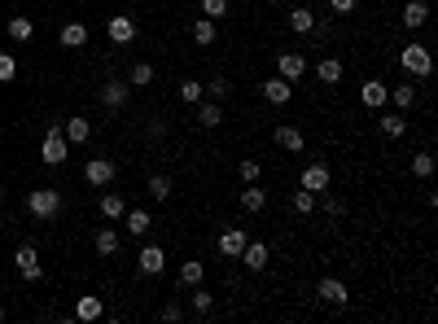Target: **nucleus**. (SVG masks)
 Listing matches in <instances>:
<instances>
[{
    "instance_id": "obj_1",
    "label": "nucleus",
    "mask_w": 438,
    "mask_h": 324,
    "mask_svg": "<svg viewBox=\"0 0 438 324\" xmlns=\"http://www.w3.org/2000/svg\"><path fill=\"white\" fill-rule=\"evenodd\" d=\"M27 210L40 224H53L57 215H62V188H31V193H27Z\"/></svg>"
},
{
    "instance_id": "obj_2",
    "label": "nucleus",
    "mask_w": 438,
    "mask_h": 324,
    "mask_svg": "<svg viewBox=\"0 0 438 324\" xmlns=\"http://www.w3.org/2000/svg\"><path fill=\"white\" fill-rule=\"evenodd\" d=\"M399 66H404L408 75H417V79H425V75H430V70H434V57H430V49H425V44H417V40H412L408 49L399 53Z\"/></svg>"
},
{
    "instance_id": "obj_3",
    "label": "nucleus",
    "mask_w": 438,
    "mask_h": 324,
    "mask_svg": "<svg viewBox=\"0 0 438 324\" xmlns=\"http://www.w3.org/2000/svg\"><path fill=\"white\" fill-rule=\"evenodd\" d=\"M66 145L70 140L62 136V127H49V136H44V149H40V158H44V166H62L70 153H66Z\"/></svg>"
},
{
    "instance_id": "obj_4",
    "label": "nucleus",
    "mask_w": 438,
    "mask_h": 324,
    "mask_svg": "<svg viewBox=\"0 0 438 324\" xmlns=\"http://www.w3.org/2000/svg\"><path fill=\"white\" fill-rule=\"evenodd\" d=\"M298 184L307 188V193H316V197H320L325 188L333 184V175H329V166H325V162H307V166H303V175H298Z\"/></svg>"
},
{
    "instance_id": "obj_5",
    "label": "nucleus",
    "mask_w": 438,
    "mask_h": 324,
    "mask_svg": "<svg viewBox=\"0 0 438 324\" xmlns=\"http://www.w3.org/2000/svg\"><path fill=\"white\" fill-rule=\"evenodd\" d=\"M14 268L22 272V281H44V268H40L35 246H18V250H14Z\"/></svg>"
},
{
    "instance_id": "obj_6",
    "label": "nucleus",
    "mask_w": 438,
    "mask_h": 324,
    "mask_svg": "<svg viewBox=\"0 0 438 324\" xmlns=\"http://www.w3.org/2000/svg\"><path fill=\"white\" fill-rule=\"evenodd\" d=\"M316 298H320V303H329V307H347V303H351V290L338 281V276H325V281L316 285Z\"/></svg>"
},
{
    "instance_id": "obj_7",
    "label": "nucleus",
    "mask_w": 438,
    "mask_h": 324,
    "mask_svg": "<svg viewBox=\"0 0 438 324\" xmlns=\"http://www.w3.org/2000/svg\"><path fill=\"white\" fill-rule=\"evenodd\" d=\"M127 97H132V83H127V79H105V83H101V101H105V110H123Z\"/></svg>"
},
{
    "instance_id": "obj_8",
    "label": "nucleus",
    "mask_w": 438,
    "mask_h": 324,
    "mask_svg": "<svg viewBox=\"0 0 438 324\" xmlns=\"http://www.w3.org/2000/svg\"><path fill=\"white\" fill-rule=\"evenodd\" d=\"M105 35H110L114 44H132V40H136V18L114 14V18H110V27H105Z\"/></svg>"
},
{
    "instance_id": "obj_9",
    "label": "nucleus",
    "mask_w": 438,
    "mask_h": 324,
    "mask_svg": "<svg viewBox=\"0 0 438 324\" xmlns=\"http://www.w3.org/2000/svg\"><path fill=\"white\" fill-rule=\"evenodd\" d=\"M245 241H250V237H245L241 228H223V233H219V255H223V259H241Z\"/></svg>"
},
{
    "instance_id": "obj_10",
    "label": "nucleus",
    "mask_w": 438,
    "mask_h": 324,
    "mask_svg": "<svg viewBox=\"0 0 438 324\" xmlns=\"http://www.w3.org/2000/svg\"><path fill=\"white\" fill-rule=\"evenodd\" d=\"M84 180H88L92 188H105V184L114 180V162H110V158H92V162L84 166Z\"/></svg>"
},
{
    "instance_id": "obj_11",
    "label": "nucleus",
    "mask_w": 438,
    "mask_h": 324,
    "mask_svg": "<svg viewBox=\"0 0 438 324\" xmlns=\"http://www.w3.org/2000/svg\"><path fill=\"white\" fill-rule=\"evenodd\" d=\"M259 92H263V101H267V105H285V101L294 97V83L276 75V79H267V83H263V88H259Z\"/></svg>"
},
{
    "instance_id": "obj_12",
    "label": "nucleus",
    "mask_w": 438,
    "mask_h": 324,
    "mask_svg": "<svg viewBox=\"0 0 438 324\" xmlns=\"http://www.w3.org/2000/svg\"><path fill=\"white\" fill-rule=\"evenodd\" d=\"M360 101L369 105V110H382V105L390 101V88H386L382 79H369V83H364V88H360Z\"/></svg>"
},
{
    "instance_id": "obj_13",
    "label": "nucleus",
    "mask_w": 438,
    "mask_h": 324,
    "mask_svg": "<svg viewBox=\"0 0 438 324\" xmlns=\"http://www.w3.org/2000/svg\"><path fill=\"white\" fill-rule=\"evenodd\" d=\"M136 263H140V272H145V276H158L162 268H167V255H162V246H145L136 255Z\"/></svg>"
},
{
    "instance_id": "obj_14",
    "label": "nucleus",
    "mask_w": 438,
    "mask_h": 324,
    "mask_svg": "<svg viewBox=\"0 0 438 324\" xmlns=\"http://www.w3.org/2000/svg\"><path fill=\"white\" fill-rule=\"evenodd\" d=\"M267 259H272V250L263 246V241H245V250H241V263L250 272H263L267 268Z\"/></svg>"
},
{
    "instance_id": "obj_15",
    "label": "nucleus",
    "mask_w": 438,
    "mask_h": 324,
    "mask_svg": "<svg viewBox=\"0 0 438 324\" xmlns=\"http://www.w3.org/2000/svg\"><path fill=\"white\" fill-rule=\"evenodd\" d=\"M276 70H281V79H303L307 75V57L303 53H281V62H276Z\"/></svg>"
},
{
    "instance_id": "obj_16",
    "label": "nucleus",
    "mask_w": 438,
    "mask_h": 324,
    "mask_svg": "<svg viewBox=\"0 0 438 324\" xmlns=\"http://www.w3.org/2000/svg\"><path fill=\"white\" fill-rule=\"evenodd\" d=\"M272 140H276L281 149H289V153H303L307 149V140H303L298 127H276V131H272Z\"/></svg>"
},
{
    "instance_id": "obj_17",
    "label": "nucleus",
    "mask_w": 438,
    "mask_h": 324,
    "mask_svg": "<svg viewBox=\"0 0 438 324\" xmlns=\"http://www.w3.org/2000/svg\"><path fill=\"white\" fill-rule=\"evenodd\" d=\"M425 22H430V5H425V0H408L404 5V27L417 31V27H425Z\"/></svg>"
},
{
    "instance_id": "obj_18",
    "label": "nucleus",
    "mask_w": 438,
    "mask_h": 324,
    "mask_svg": "<svg viewBox=\"0 0 438 324\" xmlns=\"http://www.w3.org/2000/svg\"><path fill=\"white\" fill-rule=\"evenodd\" d=\"M62 44H66V49H84V44H88V27H84V22H66V27H62Z\"/></svg>"
},
{
    "instance_id": "obj_19",
    "label": "nucleus",
    "mask_w": 438,
    "mask_h": 324,
    "mask_svg": "<svg viewBox=\"0 0 438 324\" xmlns=\"http://www.w3.org/2000/svg\"><path fill=\"white\" fill-rule=\"evenodd\" d=\"M263 206H267V193H263V188H254V184H245V188H241V210L259 215Z\"/></svg>"
},
{
    "instance_id": "obj_20",
    "label": "nucleus",
    "mask_w": 438,
    "mask_h": 324,
    "mask_svg": "<svg viewBox=\"0 0 438 324\" xmlns=\"http://www.w3.org/2000/svg\"><path fill=\"white\" fill-rule=\"evenodd\" d=\"M123 224H127V233H132V237H145L149 233V210H123Z\"/></svg>"
},
{
    "instance_id": "obj_21",
    "label": "nucleus",
    "mask_w": 438,
    "mask_h": 324,
    "mask_svg": "<svg viewBox=\"0 0 438 324\" xmlns=\"http://www.w3.org/2000/svg\"><path fill=\"white\" fill-rule=\"evenodd\" d=\"M101 311H105V307H101L97 294H84V298L75 303V316H79V320H101Z\"/></svg>"
},
{
    "instance_id": "obj_22",
    "label": "nucleus",
    "mask_w": 438,
    "mask_h": 324,
    "mask_svg": "<svg viewBox=\"0 0 438 324\" xmlns=\"http://www.w3.org/2000/svg\"><path fill=\"white\" fill-rule=\"evenodd\" d=\"M92 136V123L88 118H66V140H75V145H84Z\"/></svg>"
},
{
    "instance_id": "obj_23",
    "label": "nucleus",
    "mask_w": 438,
    "mask_h": 324,
    "mask_svg": "<svg viewBox=\"0 0 438 324\" xmlns=\"http://www.w3.org/2000/svg\"><path fill=\"white\" fill-rule=\"evenodd\" d=\"M289 27L298 31V35H311V31H316V14H311V9H294V14H289Z\"/></svg>"
},
{
    "instance_id": "obj_24",
    "label": "nucleus",
    "mask_w": 438,
    "mask_h": 324,
    "mask_svg": "<svg viewBox=\"0 0 438 324\" xmlns=\"http://www.w3.org/2000/svg\"><path fill=\"white\" fill-rule=\"evenodd\" d=\"M97 255H105V259L118 255V233L114 228H97Z\"/></svg>"
},
{
    "instance_id": "obj_25",
    "label": "nucleus",
    "mask_w": 438,
    "mask_h": 324,
    "mask_svg": "<svg viewBox=\"0 0 438 324\" xmlns=\"http://www.w3.org/2000/svg\"><path fill=\"white\" fill-rule=\"evenodd\" d=\"M31 35H35V22L31 18H9V40H31Z\"/></svg>"
},
{
    "instance_id": "obj_26",
    "label": "nucleus",
    "mask_w": 438,
    "mask_h": 324,
    "mask_svg": "<svg viewBox=\"0 0 438 324\" xmlns=\"http://www.w3.org/2000/svg\"><path fill=\"white\" fill-rule=\"evenodd\" d=\"M123 210H127V202L118 197V193H105L101 197V215H105V219H123Z\"/></svg>"
},
{
    "instance_id": "obj_27",
    "label": "nucleus",
    "mask_w": 438,
    "mask_h": 324,
    "mask_svg": "<svg viewBox=\"0 0 438 324\" xmlns=\"http://www.w3.org/2000/svg\"><path fill=\"white\" fill-rule=\"evenodd\" d=\"M202 276H206L202 259H188L184 268H180V285H202Z\"/></svg>"
},
{
    "instance_id": "obj_28",
    "label": "nucleus",
    "mask_w": 438,
    "mask_h": 324,
    "mask_svg": "<svg viewBox=\"0 0 438 324\" xmlns=\"http://www.w3.org/2000/svg\"><path fill=\"white\" fill-rule=\"evenodd\" d=\"M197 105H202V110H197V118H202V127H219V123H223V110H219L215 101H197Z\"/></svg>"
},
{
    "instance_id": "obj_29",
    "label": "nucleus",
    "mask_w": 438,
    "mask_h": 324,
    "mask_svg": "<svg viewBox=\"0 0 438 324\" xmlns=\"http://www.w3.org/2000/svg\"><path fill=\"white\" fill-rule=\"evenodd\" d=\"M316 75H320V83H338L342 79V62L338 57H325V62L316 66Z\"/></svg>"
},
{
    "instance_id": "obj_30",
    "label": "nucleus",
    "mask_w": 438,
    "mask_h": 324,
    "mask_svg": "<svg viewBox=\"0 0 438 324\" xmlns=\"http://www.w3.org/2000/svg\"><path fill=\"white\" fill-rule=\"evenodd\" d=\"M193 40L197 44H215V18H197L193 22Z\"/></svg>"
},
{
    "instance_id": "obj_31",
    "label": "nucleus",
    "mask_w": 438,
    "mask_h": 324,
    "mask_svg": "<svg viewBox=\"0 0 438 324\" xmlns=\"http://www.w3.org/2000/svg\"><path fill=\"white\" fill-rule=\"evenodd\" d=\"M206 97V88H202V83H197V79H180V101H188V105H197V101H202Z\"/></svg>"
},
{
    "instance_id": "obj_32",
    "label": "nucleus",
    "mask_w": 438,
    "mask_h": 324,
    "mask_svg": "<svg viewBox=\"0 0 438 324\" xmlns=\"http://www.w3.org/2000/svg\"><path fill=\"white\" fill-rule=\"evenodd\" d=\"M390 101H395L399 110H412V101H417V88H412V83H399V88L390 92Z\"/></svg>"
},
{
    "instance_id": "obj_33",
    "label": "nucleus",
    "mask_w": 438,
    "mask_h": 324,
    "mask_svg": "<svg viewBox=\"0 0 438 324\" xmlns=\"http://www.w3.org/2000/svg\"><path fill=\"white\" fill-rule=\"evenodd\" d=\"M149 197L153 202H167L171 197V180L167 175H149Z\"/></svg>"
},
{
    "instance_id": "obj_34",
    "label": "nucleus",
    "mask_w": 438,
    "mask_h": 324,
    "mask_svg": "<svg viewBox=\"0 0 438 324\" xmlns=\"http://www.w3.org/2000/svg\"><path fill=\"white\" fill-rule=\"evenodd\" d=\"M127 83H132V88H145V83H153V66H149V62H136L132 75H127Z\"/></svg>"
},
{
    "instance_id": "obj_35",
    "label": "nucleus",
    "mask_w": 438,
    "mask_h": 324,
    "mask_svg": "<svg viewBox=\"0 0 438 324\" xmlns=\"http://www.w3.org/2000/svg\"><path fill=\"white\" fill-rule=\"evenodd\" d=\"M202 88H206V97H210V101H223V97H228V92H232V83L223 79V75H215L210 83H202Z\"/></svg>"
},
{
    "instance_id": "obj_36",
    "label": "nucleus",
    "mask_w": 438,
    "mask_h": 324,
    "mask_svg": "<svg viewBox=\"0 0 438 324\" xmlns=\"http://www.w3.org/2000/svg\"><path fill=\"white\" fill-rule=\"evenodd\" d=\"M382 131H386V136H404V131H408V118H404V114H382Z\"/></svg>"
},
{
    "instance_id": "obj_37",
    "label": "nucleus",
    "mask_w": 438,
    "mask_h": 324,
    "mask_svg": "<svg viewBox=\"0 0 438 324\" xmlns=\"http://www.w3.org/2000/svg\"><path fill=\"white\" fill-rule=\"evenodd\" d=\"M412 175H417V180L434 175V158H430V153H412Z\"/></svg>"
},
{
    "instance_id": "obj_38",
    "label": "nucleus",
    "mask_w": 438,
    "mask_h": 324,
    "mask_svg": "<svg viewBox=\"0 0 438 324\" xmlns=\"http://www.w3.org/2000/svg\"><path fill=\"white\" fill-rule=\"evenodd\" d=\"M237 175H241V184H259V162H254V158L237 162Z\"/></svg>"
},
{
    "instance_id": "obj_39",
    "label": "nucleus",
    "mask_w": 438,
    "mask_h": 324,
    "mask_svg": "<svg viewBox=\"0 0 438 324\" xmlns=\"http://www.w3.org/2000/svg\"><path fill=\"white\" fill-rule=\"evenodd\" d=\"M294 210H298V215H311V210H316V193L298 188V193H294Z\"/></svg>"
},
{
    "instance_id": "obj_40",
    "label": "nucleus",
    "mask_w": 438,
    "mask_h": 324,
    "mask_svg": "<svg viewBox=\"0 0 438 324\" xmlns=\"http://www.w3.org/2000/svg\"><path fill=\"white\" fill-rule=\"evenodd\" d=\"M228 14V0H202V18H223Z\"/></svg>"
},
{
    "instance_id": "obj_41",
    "label": "nucleus",
    "mask_w": 438,
    "mask_h": 324,
    "mask_svg": "<svg viewBox=\"0 0 438 324\" xmlns=\"http://www.w3.org/2000/svg\"><path fill=\"white\" fill-rule=\"evenodd\" d=\"M14 75H18V62H14L9 53H0V83H9Z\"/></svg>"
},
{
    "instance_id": "obj_42",
    "label": "nucleus",
    "mask_w": 438,
    "mask_h": 324,
    "mask_svg": "<svg viewBox=\"0 0 438 324\" xmlns=\"http://www.w3.org/2000/svg\"><path fill=\"white\" fill-rule=\"evenodd\" d=\"M188 303H193V311H197V316H206V311H210V294H206V290H197L193 298H188Z\"/></svg>"
},
{
    "instance_id": "obj_43",
    "label": "nucleus",
    "mask_w": 438,
    "mask_h": 324,
    "mask_svg": "<svg viewBox=\"0 0 438 324\" xmlns=\"http://www.w3.org/2000/svg\"><path fill=\"white\" fill-rule=\"evenodd\" d=\"M342 210H347V206H342V197H333V193L325 188V215H342Z\"/></svg>"
},
{
    "instance_id": "obj_44",
    "label": "nucleus",
    "mask_w": 438,
    "mask_h": 324,
    "mask_svg": "<svg viewBox=\"0 0 438 324\" xmlns=\"http://www.w3.org/2000/svg\"><path fill=\"white\" fill-rule=\"evenodd\" d=\"M355 5H360V0H329V9H333V14H355Z\"/></svg>"
},
{
    "instance_id": "obj_45",
    "label": "nucleus",
    "mask_w": 438,
    "mask_h": 324,
    "mask_svg": "<svg viewBox=\"0 0 438 324\" xmlns=\"http://www.w3.org/2000/svg\"><path fill=\"white\" fill-rule=\"evenodd\" d=\"M162 320H171V324L184 320V307H180V303H167V307H162Z\"/></svg>"
},
{
    "instance_id": "obj_46",
    "label": "nucleus",
    "mask_w": 438,
    "mask_h": 324,
    "mask_svg": "<svg viewBox=\"0 0 438 324\" xmlns=\"http://www.w3.org/2000/svg\"><path fill=\"white\" fill-rule=\"evenodd\" d=\"M0 197H5V184H0Z\"/></svg>"
},
{
    "instance_id": "obj_47",
    "label": "nucleus",
    "mask_w": 438,
    "mask_h": 324,
    "mask_svg": "<svg viewBox=\"0 0 438 324\" xmlns=\"http://www.w3.org/2000/svg\"><path fill=\"white\" fill-rule=\"evenodd\" d=\"M0 320H5V307H0Z\"/></svg>"
}]
</instances>
